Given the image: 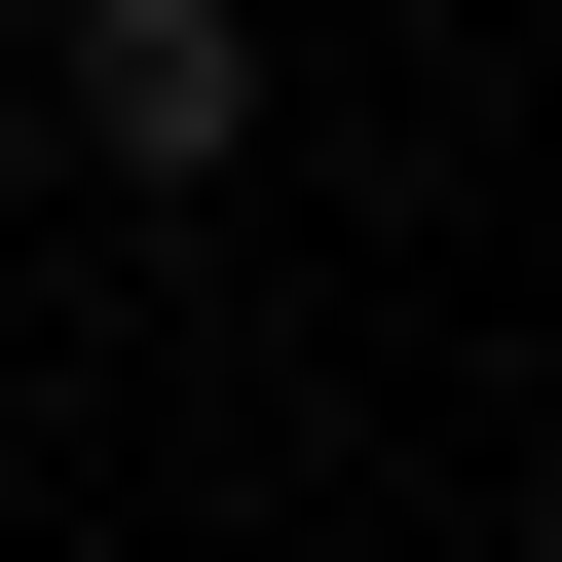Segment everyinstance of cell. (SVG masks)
<instances>
[{
    "mask_svg": "<svg viewBox=\"0 0 562 562\" xmlns=\"http://www.w3.org/2000/svg\"><path fill=\"white\" fill-rule=\"evenodd\" d=\"M76 188H262V0H38Z\"/></svg>",
    "mask_w": 562,
    "mask_h": 562,
    "instance_id": "6da1fadb",
    "label": "cell"
}]
</instances>
